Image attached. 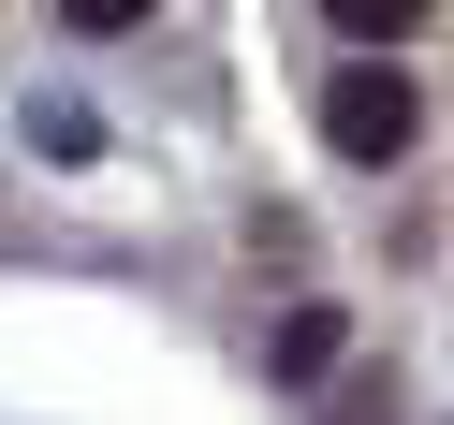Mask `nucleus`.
<instances>
[{
	"label": "nucleus",
	"mask_w": 454,
	"mask_h": 425,
	"mask_svg": "<svg viewBox=\"0 0 454 425\" xmlns=\"http://www.w3.org/2000/svg\"><path fill=\"white\" fill-rule=\"evenodd\" d=\"M74 30H132V15H147V0H59Z\"/></svg>",
	"instance_id": "4"
},
{
	"label": "nucleus",
	"mask_w": 454,
	"mask_h": 425,
	"mask_svg": "<svg viewBox=\"0 0 454 425\" xmlns=\"http://www.w3.org/2000/svg\"><path fill=\"white\" fill-rule=\"evenodd\" d=\"M411 118H425V103H411V74H381V59L323 89V132H337V161H395V147H411Z\"/></svg>",
	"instance_id": "1"
},
{
	"label": "nucleus",
	"mask_w": 454,
	"mask_h": 425,
	"mask_svg": "<svg viewBox=\"0 0 454 425\" xmlns=\"http://www.w3.org/2000/svg\"><path fill=\"white\" fill-rule=\"evenodd\" d=\"M337 366V308H294V323H278V382H323Z\"/></svg>",
	"instance_id": "2"
},
{
	"label": "nucleus",
	"mask_w": 454,
	"mask_h": 425,
	"mask_svg": "<svg viewBox=\"0 0 454 425\" xmlns=\"http://www.w3.org/2000/svg\"><path fill=\"white\" fill-rule=\"evenodd\" d=\"M323 15H337L352 44H395V30H425V0H323Z\"/></svg>",
	"instance_id": "3"
}]
</instances>
